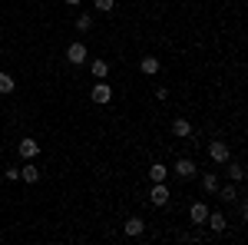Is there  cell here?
<instances>
[{"label":"cell","mask_w":248,"mask_h":245,"mask_svg":"<svg viewBox=\"0 0 248 245\" xmlns=\"http://www.w3.org/2000/svg\"><path fill=\"white\" fill-rule=\"evenodd\" d=\"M63 3H70V7H77V3H79V0H63Z\"/></svg>","instance_id":"obj_21"},{"label":"cell","mask_w":248,"mask_h":245,"mask_svg":"<svg viewBox=\"0 0 248 245\" xmlns=\"http://www.w3.org/2000/svg\"><path fill=\"white\" fill-rule=\"evenodd\" d=\"M90 27H93V17H90V14H83V17L77 20V30H79V33H86Z\"/></svg>","instance_id":"obj_19"},{"label":"cell","mask_w":248,"mask_h":245,"mask_svg":"<svg viewBox=\"0 0 248 245\" xmlns=\"http://www.w3.org/2000/svg\"><path fill=\"white\" fill-rule=\"evenodd\" d=\"M195 172H199V166H195L192 159H186V156H182V159H175V176H179V179H186V182H189V179H195Z\"/></svg>","instance_id":"obj_2"},{"label":"cell","mask_w":248,"mask_h":245,"mask_svg":"<svg viewBox=\"0 0 248 245\" xmlns=\"http://www.w3.org/2000/svg\"><path fill=\"white\" fill-rule=\"evenodd\" d=\"M202 186H205V192H215V189H218V176H215V172H205V176H202Z\"/></svg>","instance_id":"obj_16"},{"label":"cell","mask_w":248,"mask_h":245,"mask_svg":"<svg viewBox=\"0 0 248 245\" xmlns=\"http://www.w3.org/2000/svg\"><path fill=\"white\" fill-rule=\"evenodd\" d=\"M20 179H23V182H37V179H40V169H37V166H30V163H27V166L20 169Z\"/></svg>","instance_id":"obj_14"},{"label":"cell","mask_w":248,"mask_h":245,"mask_svg":"<svg viewBox=\"0 0 248 245\" xmlns=\"http://www.w3.org/2000/svg\"><path fill=\"white\" fill-rule=\"evenodd\" d=\"M90 70H93V76H96V80H106V73H109V63L96 60V63H90Z\"/></svg>","instance_id":"obj_15"},{"label":"cell","mask_w":248,"mask_h":245,"mask_svg":"<svg viewBox=\"0 0 248 245\" xmlns=\"http://www.w3.org/2000/svg\"><path fill=\"white\" fill-rule=\"evenodd\" d=\"M17 149H20V156H23V159H33V156L40 152V143H37V139H20Z\"/></svg>","instance_id":"obj_7"},{"label":"cell","mask_w":248,"mask_h":245,"mask_svg":"<svg viewBox=\"0 0 248 245\" xmlns=\"http://www.w3.org/2000/svg\"><path fill=\"white\" fill-rule=\"evenodd\" d=\"M189 219H192V226H205V219H209V206H205V202H192Z\"/></svg>","instance_id":"obj_4"},{"label":"cell","mask_w":248,"mask_h":245,"mask_svg":"<svg viewBox=\"0 0 248 245\" xmlns=\"http://www.w3.org/2000/svg\"><path fill=\"white\" fill-rule=\"evenodd\" d=\"M66 60H70L73 66L86 63V47H83V43H70V47H66Z\"/></svg>","instance_id":"obj_6"},{"label":"cell","mask_w":248,"mask_h":245,"mask_svg":"<svg viewBox=\"0 0 248 245\" xmlns=\"http://www.w3.org/2000/svg\"><path fill=\"white\" fill-rule=\"evenodd\" d=\"M169 186H166V182H153V189H149V202H153V206H166V202H169Z\"/></svg>","instance_id":"obj_3"},{"label":"cell","mask_w":248,"mask_h":245,"mask_svg":"<svg viewBox=\"0 0 248 245\" xmlns=\"http://www.w3.org/2000/svg\"><path fill=\"white\" fill-rule=\"evenodd\" d=\"M0 93H14V76L0 73Z\"/></svg>","instance_id":"obj_18"},{"label":"cell","mask_w":248,"mask_h":245,"mask_svg":"<svg viewBox=\"0 0 248 245\" xmlns=\"http://www.w3.org/2000/svg\"><path fill=\"white\" fill-rule=\"evenodd\" d=\"M229 156H232V149H229L225 139H212L209 143V159L212 163H229Z\"/></svg>","instance_id":"obj_1"},{"label":"cell","mask_w":248,"mask_h":245,"mask_svg":"<svg viewBox=\"0 0 248 245\" xmlns=\"http://www.w3.org/2000/svg\"><path fill=\"white\" fill-rule=\"evenodd\" d=\"M215 192H218L222 202H235V199H238V189H235V186H218Z\"/></svg>","instance_id":"obj_12"},{"label":"cell","mask_w":248,"mask_h":245,"mask_svg":"<svg viewBox=\"0 0 248 245\" xmlns=\"http://www.w3.org/2000/svg\"><path fill=\"white\" fill-rule=\"evenodd\" d=\"M139 70H142L146 76L159 73V60H155V57H142V63H139Z\"/></svg>","instance_id":"obj_13"},{"label":"cell","mask_w":248,"mask_h":245,"mask_svg":"<svg viewBox=\"0 0 248 245\" xmlns=\"http://www.w3.org/2000/svg\"><path fill=\"white\" fill-rule=\"evenodd\" d=\"M166 176H169V166H162V163H153L149 166V179L153 182H166Z\"/></svg>","instance_id":"obj_10"},{"label":"cell","mask_w":248,"mask_h":245,"mask_svg":"<svg viewBox=\"0 0 248 245\" xmlns=\"http://www.w3.org/2000/svg\"><path fill=\"white\" fill-rule=\"evenodd\" d=\"M205 222L212 226V232H225V226H229L222 212H209V219H205Z\"/></svg>","instance_id":"obj_11"},{"label":"cell","mask_w":248,"mask_h":245,"mask_svg":"<svg viewBox=\"0 0 248 245\" xmlns=\"http://www.w3.org/2000/svg\"><path fill=\"white\" fill-rule=\"evenodd\" d=\"M113 7H116V0H96V10L99 14H113Z\"/></svg>","instance_id":"obj_20"},{"label":"cell","mask_w":248,"mask_h":245,"mask_svg":"<svg viewBox=\"0 0 248 245\" xmlns=\"http://www.w3.org/2000/svg\"><path fill=\"white\" fill-rule=\"evenodd\" d=\"M172 132L186 139V136H192V123H189V119H182V116H175V119H172Z\"/></svg>","instance_id":"obj_9"},{"label":"cell","mask_w":248,"mask_h":245,"mask_svg":"<svg viewBox=\"0 0 248 245\" xmlns=\"http://www.w3.org/2000/svg\"><path fill=\"white\" fill-rule=\"evenodd\" d=\"M142 229H146V222L133 215V219H126V226H123V232H126L129 239H136V235H142Z\"/></svg>","instance_id":"obj_8"},{"label":"cell","mask_w":248,"mask_h":245,"mask_svg":"<svg viewBox=\"0 0 248 245\" xmlns=\"http://www.w3.org/2000/svg\"><path fill=\"white\" fill-rule=\"evenodd\" d=\"M90 96H93V103H109V99H113V86L99 80V83L93 86V93H90Z\"/></svg>","instance_id":"obj_5"},{"label":"cell","mask_w":248,"mask_h":245,"mask_svg":"<svg viewBox=\"0 0 248 245\" xmlns=\"http://www.w3.org/2000/svg\"><path fill=\"white\" fill-rule=\"evenodd\" d=\"M229 176L235 179V182H242V179H245V166H242V163H232V166H229Z\"/></svg>","instance_id":"obj_17"}]
</instances>
